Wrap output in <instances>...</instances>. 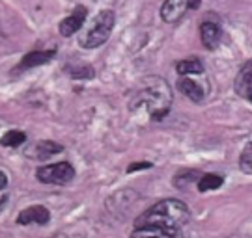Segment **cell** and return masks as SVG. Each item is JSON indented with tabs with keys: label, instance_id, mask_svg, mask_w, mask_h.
<instances>
[{
	"label": "cell",
	"instance_id": "ba28073f",
	"mask_svg": "<svg viewBox=\"0 0 252 238\" xmlns=\"http://www.w3.org/2000/svg\"><path fill=\"white\" fill-rule=\"evenodd\" d=\"M220 37H222V30H220V25L213 21V19H204L202 25H200V39H202V45L213 51L219 47L220 43Z\"/></svg>",
	"mask_w": 252,
	"mask_h": 238
},
{
	"label": "cell",
	"instance_id": "d6986e66",
	"mask_svg": "<svg viewBox=\"0 0 252 238\" xmlns=\"http://www.w3.org/2000/svg\"><path fill=\"white\" fill-rule=\"evenodd\" d=\"M71 77L73 79H92L94 77V69L88 67V65H84L82 69H73Z\"/></svg>",
	"mask_w": 252,
	"mask_h": 238
},
{
	"label": "cell",
	"instance_id": "9a60e30c",
	"mask_svg": "<svg viewBox=\"0 0 252 238\" xmlns=\"http://www.w3.org/2000/svg\"><path fill=\"white\" fill-rule=\"evenodd\" d=\"M224 183V179L220 175H217V173H207V175H202L198 179V192H209V190H217V188H220Z\"/></svg>",
	"mask_w": 252,
	"mask_h": 238
},
{
	"label": "cell",
	"instance_id": "5bb4252c",
	"mask_svg": "<svg viewBox=\"0 0 252 238\" xmlns=\"http://www.w3.org/2000/svg\"><path fill=\"white\" fill-rule=\"evenodd\" d=\"M176 71L180 73L181 77L202 75V73H204V63L200 62L198 58H187V60H181V62L176 65Z\"/></svg>",
	"mask_w": 252,
	"mask_h": 238
},
{
	"label": "cell",
	"instance_id": "8fae6325",
	"mask_svg": "<svg viewBox=\"0 0 252 238\" xmlns=\"http://www.w3.org/2000/svg\"><path fill=\"white\" fill-rule=\"evenodd\" d=\"M54 54H56V51H32V53H28L27 56L19 62V65L13 69V73H23V71L34 69L37 65H43V63L53 60Z\"/></svg>",
	"mask_w": 252,
	"mask_h": 238
},
{
	"label": "cell",
	"instance_id": "3957f363",
	"mask_svg": "<svg viewBox=\"0 0 252 238\" xmlns=\"http://www.w3.org/2000/svg\"><path fill=\"white\" fill-rule=\"evenodd\" d=\"M114 23H116V15L112 9L99 11L90 23V26L79 37V43L82 49H97V47L107 43L112 30H114Z\"/></svg>",
	"mask_w": 252,
	"mask_h": 238
},
{
	"label": "cell",
	"instance_id": "6da1fadb",
	"mask_svg": "<svg viewBox=\"0 0 252 238\" xmlns=\"http://www.w3.org/2000/svg\"><path fill=\"white\" fill-rule=\"evenodd\" d=\"M172 106V89L168 82L161 77H150L142 80V84L135 89L131 101V110L144 108L152 119L159 121L170 112Z\"/></svg>",
	"mask_w": 252,
	"mask_h": 238
},
{
	"label": "cell",
	"instance_id": "277c9868",
	"mask_svg": "<svg viewBox=\"0 0 252 238\" xmlns=\"http://www.w3.org/2000/svg\"><path fill=\"white\" fill-rule=\"evenodd\" d=\"M36 177L39 183L45 185H67L75 179V168L69 162H58L37 168Z\"/></svg>",
	"mask_w": 252,
	"mask_h": 238
},
{
	"label": "cell",
	"instance_id": "7c38bea8",
	"mask_svg": "<svg viewBox=\"0 0 252 238\" xmlns=\"http://www.w3.org/2000/svg\"><path fill=\"white\" fill-rule=\"evenodd\" d=\"M235 91L252 103V60L241 67L235 77Z\"/></svg>",
	"mask_w": 252,
	"mask_h": 238
},
{
	"label": "cell",
	"instance_id": "ffe728a7",
	"mask_svg": "<svg viewBox=\"0 0 252 238\" xmlns=\"http://www.w3.org/2000/svg\"><path fill=\"white\" fill-rule=\"evenodd\" d=\"M152 166H153L152 162H133L127 168V173H135V171H140V169H150Z\"/></svg>",
	"mask_w": 252,
	"mask_h": 238
},
{
	"label": "cell",
	"instance_id": "44dd1931",
	"mask_svg": "<svg viewBox=\"0 0 252 238\" xmlns=\"http://www.w3.org/2000/svg\"><path fill=\"white\" fill-rule=\"evenodd\" d=\"M6 186H8V175H6V173L0 169V190H4Z\"/></svg>",
	"mask_w": 252,
	"mask_h": 238
},
{
	"label": "cell",
	"instance_id": "8992f818",
	"mask_svg": "<svg viewBox=\"0 0 252 238\" xmlns=\"http://www.w3.org/2000/svg\"><path fill=\"white\" fill-rule=\"evenodd\" d=\"M131 238H187L183 229L178 227H166V225H144L135 227Z\"/></svg>",
	"mask_w": 252,
	"mask_h": 238
},
{
	"label": "cell",
	"instance_id": "30bf717a",
	"mask_svg": "<svg viewBox=\"0 0 252 238\" xmlns=\"http://www.w3.org/2000/svg\"><path fill=\"white\" fill-rule=\"evenodd\" d=\"M62 151H63V147L60 143L51 141V140H41V141H37L30 151H27V157L37 160V162H45V160H49L51 157L58 155V153H62Z\"/></svg>",
	"mask_w": 252,
	"mask_h": 238
},
{
	"label": "cell",
	"instance_id": "9c48e42d",
	"mask_svg": "<svg viewBox=\"0 0 252 238\" xmlns=\"http://www.w3.org/2000/svg\"><path fill=\"white\" fill-rule=\"evenodd\" d=\"M51 221V212L49 209L41 207V205H34L28 207L17 216V223L21 225H28V223H37V225H45Z\"/></svg>",
	"mask_w": 252,
	"mask_h": 238
},
{
	"label": "cell",
	"instance_id": "e0dca14e",
	"mask_svg": "<svg viewBox=\"0 0 252 238\" xmlns=\"http://www.w3.org/2000/svg\"><path fill=\"white\" fill-rule=\"evenodd\" d=\"M239 168H241V171L252 175V143H247V145H245L243 153H241V157H239Z\"/></svg>",
	"mask_w": 252,
	"mask_h": 238
},
{
	"label": "cell",
	"instance_id": "52a82bcc",
	"mask_svg": "<svg viewBox=\"0 0 252 238\" xmlns=\"http://www.w3.org/2000/svg\"><path fill=\"white\" fill-rule=\"evenodd\" d=\"M86 17H88V9L84 8V6H77L71 15L65 17L62 23L58 25V32H60V35H63V37H71L73 34H77V32L82 28V25H84Z\"/></svg>",
	"mask_w": 252,
	"mask_h": 238
},
{
	"label": "cell",
	"instance_id": "2e32d148",
	"mask_svg": "<svg viewBox=\"0 0 252 238\" xmlns=\"http://www.w3.org/2000/svg\"><path fill=\"white\" fill-rule=\"evenodd\" d=\"M25 141H27V134L21 132V131H9V132H6L0 138V143L4 147H19Z\"/></svg>",
	"mask_w": 252,
	"mask_h": 238
},
{
	"label": "cell",
	"instance_id": "5b68a950",
	"mask_svg": "<svg viewBox=\"0 0 252 238\" xmlns=\"http://www.w3.org/2000/svg\"><path fill=\"white\" fill-rule=\"evenodd\" d=\"M202 0H164L161 6V19L164 23H178L189 9L200 8Z\"/></svg>",
	"mask_w": 252,
	"mask_h": 238
},
{
	"label": "cell",
	"instance_id": "4fadbf2b",
	"mask_svg": "<svg viewBox=\"0 0 252 238\" xmlns=\"http://www.w3.org/2000/svg\"><path fill=\"white\" fill-rule=\"evenodd\" d=\"M178 89L185 95L187 99H190L192 103H202L204 97H206V91L200 86L196 80L189 79V77H181L178 80Z\"/></svg>",
	"mask_w": 252,
	"mask_h": 238
},
{
	"label": "cell",
	"instance_id": "7a4b0ae2",
	"mask_svg": "<svg viewBox=\"0 0 252 238\" xmlns=\"http://www.w3.org/2000/svg\"><path fill=\"white\" fill-rule=\"evenodd\" d=\"M190 220L189 207L180 201V199H162L155 203L140 214L135 220V227H144V225H166V227H178L183 229Z\"/></svg>",
	"mask_w": 252,
	"mask_h": 238
},
{
	"label": "cell",
	"instance_id": "ac0fdd59",
	"mask_svg": "<svg viewBox=\"0 0 252 238\" xmlns=\"http://www.w3.org/2000/svg\"><path fill=\"white\" fill-rule=\"evenodd\" d=\"M200 173L198 171H180L178 175H176V181H174V185L178 186V188H185L187 183H192L194 181V177H198Z\"/></svg>",
	"mask_w": 252,
	"mask_h": 238
}]
</instances>
